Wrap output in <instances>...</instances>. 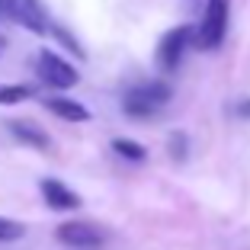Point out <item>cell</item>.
Masks as SVG:
<instances>
[{
	"mask_svg": "<svg viewBox=\"0 0 250 250\" xmlns=\"http://www.w3.org/2000/svg\"><path fill=\"white\" fill-rule=\"evenodd\" d=\"M228 16H231V0H206V16L196 29V45L215 52L221 42H225V32H228Z\"/></svg>",
	"mask_w": 250,
	"mask_h": 250,
	"instance_id": "cell-2",
	"label": "cell"
},
{
	"mask_svg": "<svg viewBox=\"0 0 250 250\" xmlns=\"http://www.w3.org/2000/svg\"><path fill=\"white\" fill-rule=\"evenodd\" d=\"M0 13H3V0H0Z\"/></svg>",
	"mask_w": 250,
	"mask_h": 250,
	"instance_id": "cell-15",
	"label": "cell"
},
{
	"mask_svg": "<svg viewBox=\"0 0 250 250\" xmlns=\"http://www.w3.org/2000/svg\"><path fill=\"white\" fill-rule=\"evenodd\" d=\"M170 96H173V90L161 81L138 83V87H132L122 96V109H125V116H132V119H147L154 112H161L170 103Z\"/></svg>",
	"mask_w": 250,
	"mask_h": 250,
	"instance_id": "cell-1",
	"label": "cell"
},
{
	"mask_svg": "<svg viewBox=\"0 0 250 250\" xmlns=\"http://www.w3.org/2000/svg\"><path fill=\"white\" fill-rule=\"evenodd\" d=\"M189 42H192V29H189V26L170 29L167 36L161 39V45H157V64H161L164 71H173V67L183 61L186 45H189Z\"/></svg>",
	"mask_w": 250,
	"mask_h": 250,
	"instance_id": "cell-5",
	"label": "cell"
},
{
	"mask_svg": "<svg viewBox=\"0 0 250 250\" xmlns=\"http://www.w3.org/2000/svg\"><path fill=\"white\" fill-rule=\"evenodd\" d=\"M22 234H26V225L0 215V244H13V241H20Z\"/></svg>",
	"mask_w": 250,
	"mask_h": 250,
	"instance_id": "cell-12",
	"label": "cell"
},
{
	"mask_svg": "<svg viewBox=\"0 0 250 250\" xmlns=\"http://www.w3.org/2000/svg\"><path fill=\"white\" fill-rule=\"evenodd\" d=\"M3 13L20 26H26L29 32H45L48 26V13L39 0H3Z\"/></svg>",
	"mask_w": 250,
	"mask_h": 250,
	"instance_id": "cell-6",
	"label": "cell"
},
{
	"mask_svg": "<svg viewBox=\"0 0 250 250\" xmlns=\"http://www.w3.org/2000/svg\"><path fill=\"white\" fill-rule=\"evenodd\" d=\"M112 151H116L119 157H125V161H132V164H141L147 157L145 147L135 145V141H128V138H116V141H112Z\"/></svg>",
	"mask_w": 250,
	"mask_h": 250,
	"instance_id": "cell-11",
	"label": "cell"
},
{
	"mask_svg": "<svg viewBox=\"0 0 250 250\" xmlns=\"http://www.w3.org/2000/svg\"><path fill=\"white\" fill-rule=\"evenodd\" d=\"M39 77H42V83H48V87L55 90H71L74 83L81 81V74H77V67L67 64L61 55L55 52H42L39 55V64H36Z\"/></svg>",
	"mask_w": 250,
	"mask_h": 250,
	"instance_id": "cell-4",
	"label": "cell"
},
{
	"mask_svg": "<svg viewBox=\"0 0 250 250\" xmlns=\"http://www.w3.org/2000/svg\"><path fill=\"white\" fill-rule=\"evenodd\" d=\"M170 157H173V161H186V135L183 132H173L170 135Z\"/></svg>",
	"mask_w": 250,
	"mask_h": 250,
	"instance_id": "cell-13",
	"label": "cell"
},
{
	"mask_svg": "<svg viewBox=\"0 0 250 250\" xmlns=\"http://www.w3.org/2000/svg\"><path fill=\"white\" fill-rule=\"evenodd\" d=\"M39 192H42L45 206L55 208V212H74V208H81V196L67 183H61V180H55V177H45L42 183H39Z\"/></svg>",
	"mask_w": 250,
	"mask_h": 250,
	"instance_id": "cell-7",
	"label": "cell"
},
{
	"mask_svg": "<svg viewBox=\"0 0 250 250\" xmlns=\"http://www.w3.org/2000/svg\"><path fill=\"white\" fill-rule=\"evenodd\" d=\"M45 106H48V112H55V116L64 119V122H87L90 119L87 106L74 103V100H67V96H52V100H45Z\"/></svg>",
	"mask_w": 250,
	"mask_h": 250,
	"instance_id": "cell-9",
	"label": "cell"
},
{
	"mask_svg": "<svg viewBox=\"0 0 250 250\" xmlns=\"http://www.w3.org/2000/svg\"><path fill=\"white\" fill-rule=\"evenodd\" d=\"M237 116H241V119H247V116H250V100H244V103H237Z\"/></svg>",
	"mask_w": 250,
	"mask_h": 250,
	"instance_id": "cell-14",
	"label": "cell"
},
{
	"mask_svg": "<svg viewBox=\"0 0 250 250\" xmlns=\"http://www.w3.org/2000/svg\"><path fill=\"white\" fill-rule=\"evenodd\" d=\"M32 100V87L26 83H0V106H13Z\"/></svg>",
	"mask_w": 250,
	"mask_h": 250,
	"instance_id": "cell-10",
	"label": "cell"
},
{
	"mask_svg": "<svg viewBox=\"0 0 250 250\" xmlns=\"http://www.w3.org/2000/svg\"><path fill=\"white\" fill-rule=\"evenodd\" d=\"M10 132H13L22 145H32V147H39V151H48V147H52L48 132H45L42 125H36V122H22V119H16V122H10Z\"/></svg>",
	"mask_w": 250,
	"mask_h": 250,
	"instance_id": "cell-8",
	"label": "cell"
},
{
	"mask_svg": "<svg viewBox=\"0 0 250 250\" xmlns=\"http://www.w3.org/2000/svg\"><path fill=\"white\" fill-rule=\"evenodd\" d=\"M55 237H58L64 247H74V250H100L106 244V231L100 228V225H93V221H64L58 231H55Z\"/></svg>",
	"mask_w": 250,
	"mask_h": 250,
	"instance_id": "cell-3",
	"label": "cell"
}]
</instances>
